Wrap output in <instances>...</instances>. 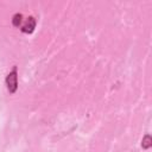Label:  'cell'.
Listing matches in <instances>:
<instances>
[{
	"instance_id": "1",
	"label": "cell",
	"mask_w": 152,
	"mask_h": 152,
	"mask_svg": "<svg viewBox=\"0 0 152 152\" xmlns=\"http://www.w3.org/2000/svg\"><path fill=\"white\" fill-rule=\"evenodd\" d=\"M5 83H6V88H7L10 94H14L17 91V89H18V70H17V65H14L12 68V70L7 74Z\"/></svg>"
},
{
	"instance_id": "2",
	"label": "cell",
	"mask_w": 152,
	"mask_h": 152,
	"mask_svg": "<svg viewBox=\"0 0 152 152\" xmlns=\"http://www.w3.org/2000/svg\"><path fill=\"white\" fill-rule=\"evenodd\" d=\"M36 24H37V21L34 19V17H28L25 20V23L23 24V26H21V32L27 33V34L32 33L34 31V28H36Z\"/></svg>"
},
{
	"instance_id": "3",
	"label": "cell",
	"mask_w": 152,
	"mask_h": 152,
	"mask_svg": "<svg viewBox=\"0 0 152 152\" xmlns=\"http://www.w3.org/2000/svg\"><path fill=\"white\" fill-rule=\"evenodd\" d=\"M151 145H152V138H151V135L150 134H145L144 138H142V140H141V147L144 150H148L151 147Z\"/></svg>"
},
{
	"instance_id": "4",
	"label": "cell",
	"mask_w": 152,
	"mask_h": 152,
	"mask_svg": "<svg viewBox=\"0 0 152 152\" xmlns=\"http://www.w3.org/2000/svg\"><path fill=\"white\" fill-rule=\"evenodd\" d=\"M21 21H23V14L21 13H15L12 17V25L14 27H19L21 25Z\"/></svg>"
}]
</instances>
